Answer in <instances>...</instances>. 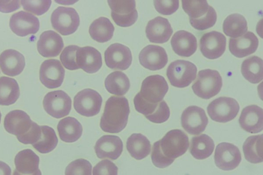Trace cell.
I'll return each mask as SVG.
<instances>
[{
    "instance_id": "42",
    "label": "cell",
    "mask_w": 263,
    "mask_h": 175,
    "mask_svg": "<svg viewBox=\"0 0 263 175\" xmlns=\"http://www.w3.org/2000/svg\"><path fill=\"white\" fill-rule=\"evenodd\" d=\"M159 102H149L143 99L139 93H138L134 99L136 110L143 114L147 119L155 113L158 109Z\"/></svg>"
},
{
    "instance_id": "7",
    "label": "cell",
    "mask_w": 263,
    "mask_h": 175,
    "mask_svg": "<svg viewBox=\"0 0 263 175\" xmlns=\"http://www.w3.org/2000/svg\"><path fill=\"white\" fill-rule=\"evenodd\" d=\"M107 3L111 18L118 26L129 27L137 20L135 0H107Z\"/></svg>"
},
{
    "instance_id": "21",
    "label": "cell",
    "mask_w": 263,
    "mask_h": 175,
    "mask_svg": "<svg viewBox=\"0 0 263 175\" xmlns=\"http://www.w3.org/2000/svg\"><path fill=\"white\" fill-rule=\"evenodd\" d=\"M239 123L244 130L257 133L263 129V110L256 105L245 107L240 114Z\"/></svg>"
},
{
    "instance_id": "45",
    "label": "cell",
    "mask_w": 263,
    "mask_h": 175,
    "mask_svg": "<svg viewBox=\"0 0 263 175\" xmlns=\"http://www.w3.org/2000/svg\"><path fill=\"white\" fill-rule=\"evenodd\" d=\"M154 5L156 11L159 13L171 15L179 8V0H154Z\"/></svg>"
},
{
    "instance_id": "29",
    "label": "cell",
    "mask_w": 263,
    "mask_h": 175,
    "mask_svg": "<svg viewBox=\"0 0 263 175\" xmlns=\"http://www.w3.org/2000/svg\"><path fill=\"white\" fill-rule=\"evenodd\" d=\"M126 148L130 155L140 160L151 152V145L148 139L141 133H133L127 140Z\"/></svg>"
},
{
    "instance_id": "48",
    "label": "cell",
    "mask_w": 263,
    "mask_h": 175,
    "mask_svg": "<svg viewBox=\"0 0 263 175\" xmlns=\"http://www.w3.org/2000/svg\"><path fill=\"white\" fill-rule=\"evenodd\" d=\"M41 134V126L33 122L31 129L25 134L17 139L19 142L23 144H33L40 139Z\"/></svg>"
},
{
    "instance_id": "5",
    "label": "cell",
    "mask_w": 263,
    "mask_h": 175,
    "mask_svg": "<svg viewBox=\"0 0 263 175\" xmlns=\"http://www.w3.org/2000/svg\"><path fill=\"white\" fill-rule=\"evenodd\" d=\"M52 27L63 35L73 33L80 24V17L76 10L70 7L60 6L51 16Z\"/></svg>"
},
{
    "instance_id": "39",
    "label": "cell",
    "mask_w": 263,
    "mask_h": 175,
    "mask_svg": "<svg viewBox=\"0 0 263 175\" xmlns=\"http://www.w3.org/2000/svg\"><path fill=\"white\" fill-rule=\"evenodd\" d=\"M216 20V12L211 6H209L207 12L203 16L197 18L190 17V22L192 26L198 30H204L213 27Z\"/></svg>"
},
{
    "instance_id": "22",
    "label": "cell",
    "mask_w": 263,
    "mask_h": 175,
    "mask_svg": "<svg viewBox=\"0 0 263 175\" xmlns=\"http://www.w3.org/2000/svg\"><path fill=\"white\" fill-rule=\"evenodd\" d=\"M173 31L168 20L161 16L150 20L145 29L146 35L149 42L158 44L167 42Z\"/></svg>"
},
{
    "instance_id": "20",
    "label": "cell",
    "mask_w": 263,
    "mask_h": 175,
    "mask_svg": "<svg viewBox=\"0 0 263 175\" xmlns=\"http://www.w3.org/2000/svg\"><path fill=\"white\" fill-rule=\"evenodd\" d=\"M123 144L121 139L116 135H105L96 142L95 150L100 159H117L123 151Z\"/></svg>"
},
{
    "instance_id": "27",
    "label": "cell",
    "mask_w": 263,
    "mask_h": 175,
    "mask_svg": "<svg viewBox=\"0 0 263 175\" xmlns=\"http://www.w3.org/2000/svg\"><path fill=\"white\" fill-rule=\"evenodd\" d=\"M174 51L178 55L189 57L196 51L197 42L196 37L191 33L179 30L175 33L171 41Z\"/></svg>"
},
{
    "instance_id": "14",
    "label": "cell",
    "mask_w": 263,
    "mask_h": 175,
    "mask_svg": "<svg viewBox=\"0 0 263 175\" xmlns=\"http://www.w3.org/2000/svg\"><path fill=\"white\" fill-rule=\"evenodd\" d=\"M104 59L108 67L125 70L132 64V55L128 47L121 44L115 43L110 45L105 50Z\"/></svg>"
},
{
    "instance_id": "10",
    "label": "cell",
    "mask_w": 263,
    "mask_h": 175,
    "mask_svg": "<svg viewBox=\"0 0 263 175\" xmlns=\"http://www.w3.org/2000/svg\"><path fill=\"white\" fill-rule=\"evenodd\" d=\"M168 90L164 77L160 75H152L146 77L142 82L139 92L145 100L151 103L161 101Z\"/></svg>"
},
{
    "instance_id": "2",
    "label": "cell",
    "mask_w": 263,
    "mask_h": 175,
    "mask_svg": "<svg viewBox=\"0 0 263 175\" xmlns=\"http://www.w3.org/2000/svg\"><path fill=\"white\" fill-rule=\"evenodd\" d=\"M222 85V77L218 71L210 69L199 71L192 88L194 93L203 99L217 95Z\"/></svg>"
},
{
    "instance_id": "1",
    "label": "cell",
    "mask_w": 263,
    "mask_h": 175,
    "mask_svg": "<svg viewBox=\"0 0 263 175\" xmlns=\"http://www.w3.org/2000/svg\"><path fill=\"white\" fill-rule=\"evenodd\" d=\"M130 110L124 96H110L106 102L100 126L105 132L116 133L126 127Z\"/></svg>"
},
{
    "instance_id": "37",
    "label": "cell",
    "mask_w": 263,
    "mask_h": 175,
    "mask_svg": "<svg viewBox=\"0 0 263 175\" xmlns=\"http://www.w3.org/2000/svg\"><path fill=\"white\" fill-rule=\"evenodd\" d=\"M40 126L42 131L41 138L32 146L40 153H48L56 147L58 139L52 128L47 125Z\"/></svg>"
},
{
    "instance_id": "35",
    "label": "cell",
    "mask_w": 263,
    "mask_h": 175,
    "mask_svg": "<svg viewBox=\"0 0 263 175\" xmlns=\"http://www.w3.org/2000/svg\"><path fill=\"white\" fill-rule=\"evenodd\" d=\"M105 87L111 94L124 95L130 87L129 80L123 72L116 71L107 75L105 80Z\"/></svg>"
},
{
    "instance_id": "31",
    "label": "cell",
    "mask_w": 263,
    "mask_h": 175,
    "mask_svg": "<svg viewBox=\"0 0 263 175\" xmlns=\"http://www.w3.org/2000/svg\"><path fill=\"white\" fill-rule=\"evenodd\" d=\"M214 147L212 139L205 134H201L192 138L190 151L195 159L203 160L212 154Z\"/></svg>"
},
{
    "instance_id": "3",
    "label": "cell",
    "mask_w": 263,
    "mask_h": 175,
    "mask_svg": "<svg viewBox=\"0 0 263 175\" xmlns=\"http://www.w3.org/2000/svg\"><path fill=\"white\" fill-rule=\"evenodd\" d=\"M197 71L196 66L192 62L178 60L169 65L166 76L172 86L184 88L188 86L195 79Z\"/></svg>"
},
{
    "instance_id": "41",
    "label": "cell",
    "mask_w": 263,
    "mask_h": 175,
    "mask_svg": "<svg viewBox=\"0 0 263 175\" xmlns=\"http://www.w3.org/2000/svg\"><path fill=\"white\" fill-rule=\"evenodd\" d=\"M91 165L87 160L79 159L72 161L66 167L65 173L66 175H91Z\"/></svg>"
},
{
    "instance_id": "52",
    "label": "cell",
    "mask_w": 263,
    "mask_h": 175,
    "mask_svg": "<svg viewBox=\"0 0 263 175\" xmlns=\"http://www.w3.org/2000/svg\"><path fill=\"white\" fill-rule=\"evenodd\" d=\"M1 112H0V123H1Z\"/></svg>"
},
{
    "instance_id": "16",
    "label": "cell",
    "mask_w": 263,
    "mask_h": 175,
    "mask_svg": "<svg viewBox=\"0 0 263 175\" xmlns=\"http://www.w3.org/2000/svg\"><path fill=\"white\" fill-rule=\"evenodd\" d=\"M9 26L12 32L20 36L35 34L39 30V19L24 11L14 13L10 18Z\"/></svg>"
},
{
    "instance_id": "49",
    "label": "cell",
    "mask_w": 263,
    "mask_h": 175,
    "mask_svg": "<svg viewBox=\"0 0 263 175\" xmlns=\"http://www.w3.org/2000/svg\"><path fill=\"white\" fill-rule=\"evenodd\" d=\"M21 0H0V12L10 13L21 7Z\"/></svg>"
},
{
    "instance_id": "44",
    "label": "cell",
    "mask_w": 263,
    "mask_h": 175,
    "mask_svg": "<svg viewBox=\"0 0 263 175\" xmlns=\"http://www.w3.org/2000/svg\"><path fill=\"white\" fill-rule=\"evenodd\" d=\"M151 159L153 164L160 168L168 166L175 160L168 158L162 153L160 147L159 141L156 142L153 146Z\"/></svg>"
},
{
    "instance_id": "11",
    "label": "cell",
    "mask_w": 263,
    "mask_h": 175,
    "mask_svg": "<svg viewBox=\"0 0 263 175\" xmlns=\"http://www.w3.org/2000/svg\"><path fill=\"white\" fill-rule=\"evenodd\" d=\"M181 126L189 133L198 135L205 130L208 118L204 110L196 106L187 107L181 116Z\"/></svg>"
},
{
    "instance_id": "6",
    "label": "cell",
    "mask_w": 263,
    "mask_h": 175,
    "mask_svg": "<svg viewBox=\"0 0 263 175\" xmlns=\"http://www.w3.org/2000/svg\"><path fill=\"white\" fill-rule=\"evenodd\" d=\"M239 108L238 102L234 99L222 96L212 101L207 107V111L212 120L226 123L237 116Z\"/></svg>"
},
{
    "instance_id": "38",
    "label": "cell",
    "mask_w": 263,
    "mask_h": 175,
    "mask_svg": "<svg viewBox=\"0 0 263 175\" xmlns=\"http://www.w3.org/2000/svg\"><path fill=\"white\" fill-rule=\"evenodd\" d=\"M182 7L190 18H197L208 11L209 4L206 0H181Z\"/></svg>"
},
{
    "instance_id": "43",
    "label": "cell",
    "mask_w": 263,
    "mask_h": 175,
    "mask_svg": "<svg viewBox=\"0 0 263 175\" xmlns=\"http://www.w3.org/2000/svg\"><path fill=\"white\" fill-rule=\"evenodd\" d=\"M79 47L69 45L66 47L62 52L60 59L65 68L70 70L79 69L76 60V51Z\"/></svg>"
},
{
    "instance_id": "40",
    "label": "cell",
    "mask_w": 263,
    "mask_h": 175,
    "mask_svg": "<svg viewBox=\"0 0 263 175\" xmlns=\"http://www.w3.org/2000/svg\"><path fill=\"white\" fill-rule=\"evenodd\" d=\"M23 9L36 15H41L49 9L51 0H21Z\"/></svg>"
},
{
    "instance_id": "25",
    "label": "cell",
    "mask_w": 263,
    "mask_h": 175,
    "mask_svg": "<svg viewBox=\"0 0 263 175\" xmlns=\"http://www.w3.org/2000/svg\"><path fill=\"white\" fill-rule=\"evenodd\" d=\"M39 157L32 150L24 149L15 156L14 174L41 175Z\"/></svg>"
},
{
    "instance_id": "36",
    "label": "cell",
    "mask_w": 263,
    "mask_h": 175,
    "mask_svg": "<svg viewBox=\"0 0 263 175\" xmlns=\"http://www.w3.org/2000/svg\"><path fill=\"white\" fill-rule=\"evenodd\" d=\"M248 30L247 22L243 16L234 13L228 16L223 23V31L226 35L236 38L243 35Z\"/></svg>"
},
{
    "instance_id": "46",
    "label": "cell",
    "mask_w": 263,
    "mask_h": 175,
    "mask_svg": "<svg viewBox=\"0 0 263 175\" xmlns=\"http://www.w3.org/2000/svg\"><path fill=\"white\" fill-rule=\"evenodd\" d=\"M92 174L93 175H116L118 174V167L110 161L104 160L93 167Z\"/></svg>"
},
{
    "instance_id": "47",
    "label": "cell",
    "mask_w": 263,
    "mask_h": 175,
    "mask_svg": "<svg viewBox=\"0 0 263 175\" xmlns=\"http://www.w3.org/2000/svg\"><path fill=\"white\" fill-rule=\"evenodd\" d=\"M170 115V108L164 101L159 102L157 110L155 113L148 119L154 123H162L166 121Z\"/></svg>"
},
{
    "instance_id": "4",
    "label": "cell",
    "mask_w": 263,
    "mask_h": 175,
    "mask_svg": "<svg viewBox=\"0 0 263 175\" xmlns=\"http://www.w3.org/2000/svg\"><path fill=\"white\" fill-rule=\"evenodd\" d=\"M160 149L167 158L175 159L183 155L189 146L187 134L180 129H175L168 131L159 140Z\"/></svg>"
},
{
    "instance_id": "26",
    "label": "cell",
    "mask_w": 263,
    "mask_h": 175,
    "mask_svg": "<svg viewBox=\"0 0 263 175\" xmlns=\"http://www.w3.org/2000/svg\"><path fill=\"white\" fill-rule=\"evenodd\" d=\"M25 66L24 56L15 50L7 49L0 54V67L6 75H17L23 71Z\"/></svg>"
},
{
    "instance_id": "51",
    "label": "cell",
    "mask_w": 263,
    "mask_h": 175,
    "mask_svg": "<svg viewBox=\"0 0 263 175\" xmlns=\"http://www.w3.org/2000/svg\"><path fill=\"white\" fill-rule=\"evenodd\" d=\"M79 0H54V1L63 5H71L77 3Z\"/></svg>"
},
{
    "instance_id": "15",
    "label": "cell",
    "mask_w": 263,
    "mask_h": 175,
    "mask_svg": "<svg viewBox=\"0 0 263 175\" xmlns=\"http://www.w3.org/2000/svg\"><path fill=\"white\" fill-rule=\"evenodd\" d=\"M200 51L204 56L213 60L220 57L226 47V38L221 33L212 31L204 33L199 42Z\"/></svg>"
},
{
    "instance_id": "34",
    "label": "cell",
    "mask_w": 263,
    "mask_h": 175,
    "mask_svg": "<svg viewBox=\"0 0 263 175\" xmlns=\"http://www.w3.org/2000/svg\"><path fill=\"white\" fill-rule=\"evenodd\" d=\"M262 134L248 137L242 147L245 159L251 163L262 162Z\"/></svg>"
},
{
    "instance_id": "32",
    "label": "cell",
    "mask_w": 263,
    "mask_h": 175,
    "mask_svg": "<svg viewBox=\"0 0 263 175\" xmlns=\"http://www.w3.org/2000/svg\"><path fill=\"white\" fill-rule=\"evenodd\" d=\"M243 77L253 84L259 83L263 78V64L261 58L257 56H250L245 60L241 67Z\"/></svg>"
},
{
    "instance_id": "30",
    "label": "cell",
    "mask_w": 263,
    "mask_h": 175,
    "mask_svg": "<svg viewBox=\"0 0 263 175\" xmlns=\"http://www.w3.org/2000/svg\"><path fill=\"white\" fill-rule=\"evenodd\" d=\"M114 30V26L108 18L100 17L91 24L89 33L95 41L99 43H105L112 38Z\"/></svg>"
},
{
    "instance_id": "17",
    "label": "cell",
    "mask_w": 263,
    "mask_h": 175,
    "mask_svg": "<svg viewBox=\"0 0 263 175\" xmlns=\"http://www.w3.org/2000/svg\"><path fill=\"white\" fill-rule=\"evenodd\" d=\"M139 60L143 67L150 70L155 71L164 67L167 64L168 57L163 47L149 45L141 51Z\"/></svg>"
},
{
    "instance_id": "28",
    "label": "cell",
    "mask_w": 263,
    "mask_h": 175,
    "mask_svg": "<svg viewBox=\"0 0 263 175\" xmlns=\"http://www.w3.org/2000/svg\"><path fill=\"white\" fill-rule=\"evenodd\" d=\"M61 140L65 142L72 143L77 141L82 135L83 128L74 118L68 116L60 121L57 126Z\"/></svg>"
},
{
    "instance_id": "19",
    "label": "cell",
    "mask_w": 263,
    "mask_h": 175,
    "mask_svg": "<svg viewBox=\"0 0 263 175\" xmlns=\"http://www.w3.org/2000/svg\"><path fill=\"white\" fill-rule=\"evenodd\" d=\"M76 60L79 68L88 73L97 72L102 65L100 52L91 46L79 47L76 51Z\"/></svg>"
},
{
    "instance_id": "50",
    "label": "cell",
    "mask_w": 263,
    "mask_h": 175,
    "mask_svg": "<svg viewBox=\"0 0 263 175\" xmlns=\"http://www.w3.org/2000/svg\"><path fill=\"white\" fill-rule=\"evenodd\" d=\"M11 174L10 167L6 163L0 161V174L10 175Z\"/></svg>"
},
{
    "instance_id": "8",
    "label": "cell",
    "mask_w": 263,
    "mask_h": 175,
    "mask_svg": "<svg viewBox=\"0 0 263 175\" xmlns=\"http://www.w3.org/2000/svg\"><path fill=\"white\" fill-rule=\"evenodd\" d=\"M102 103L101 95L96 90L87 88L79 91L73 99V107L80 114L90 117L100 112Z\"/></svg>"
},
{
    "instance_id": "13",
    "label": "cell",
    "mask_w": 263,
    "mask_h": 175,
    "mask_svg": "<svg viewBox=\"0 0 263 175\" xmlns=\"http://www.w3.org/2000/svg\"><path fill=\"white\" fill-rule=\"evenodd\" d=\"M40 80L46 87L53 89L62 85L65 75V70L61 62L55 59L44 61L40 69Z\"/></svg>"
},
{
    "instance_id": "33",
    "label": "cell",
    "mask_w": 263,
    "mask_h": 175,
    "mask_svg": "<svg viewBox=\"0 0 263 175\" xmlns=\"http://www.w3.org/2000/svg\"><path fill=\"white\" fill-rule=\"evenodd\" d=\"M20 87L16 81L7 76L0 77V105L14 104L20 96Z\"/></svg>"
},
{
    "instance_id": "23",
    "label": "cell",
    "mask_w": 263,
    "mask_h": 175,
    "mask_svg": "<svg viewBox=\"0 0 263 175\" xmlns=\"http://www.w3.org/2000/svg\"><path fill=\"white\" fill-rule=\"evenodd\" d=\"M64 47L62 37L52 30L43 32L37 42L39 53L43 57L57 56Z\"/></svg>"
},
{
    "instance_id": "9",
    "label": "cell",
    "mask_w": 263,
    "mask_h": 175,
    "mask_svg": "<svg viewBox=\"0 0 263 175\" xmlns=\"http://www.w3.org/2000/svg\"><path fill=\"white\" fill-rule=\"evenodd\" d=\"M43 105L48 114L53 118L60 119L69 113L71 108V100L64 91L55 90L45 95Z\"/></svg>"
},
{
    "instance_id": "18",
    "label": "cell",
    "mask_w": 263,
    "mask_h": 175,
    "mask_svg": "<svg viewBox=\"0 0 263 175\" xmlns=\"http://www.w3.org/2000/svg\"><path fill=\"white\" fill-rule=\"evenodd\" d=\"M33 123L25 112L14 110L6 115L4 125L8 132L18 138L25 134L31 129Z\"/></svg>"
},
{
    "instance_id": "24",
    "label": "cell",
    "mask_w": 263,
    "mask_h": 175,
    "mask_svg": "<svg viewBox=\"0 0 263 175\" xmlns=\"http://www.w3.org/2000/svg\"><path fill=\"white\" fill-rule=\"evenodd\" d=\"M258 46V38L251 31L246 32L241 36L229 40L230 51L233 55L239 58L253 53L257 50Z\"/></svg>"
},
{
    "instance_id": "12",
    "label": "cell",
    "mask_w": 263,
    "mask_h": 175,
    "mask_svg": "<svg viewBox=\"0 0 263 175\" xmlns=\"http://www.w3.org/2000/svg\"><path fill=\"white\" fill-rule=\"evenodd\" d=\"M214 160L216 165L223 170L236 168L241 160V153L235 145L226 142L219 143L216 147Z\"/></svg>"
}]
</instances>
